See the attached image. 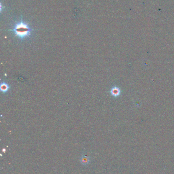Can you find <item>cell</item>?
I'll return each instance as SVG.
<instances>
[{"label": "cell", "mask_w": 174, "mask_h": 174, "mask_svg": "<svg viewBox=\"0 0 174 174\" xmlns=\"http://www.w3.org/2000/svg\"><path fill=\"white\" fill-rule=\"evenodd\" d=\"M33 30V29L31 28L28 23L23 22L22 19L21 21L16 23L13 29L9 31L13 32L17 37L20 40H23L30 36Z\"/></svg>", "instance_id": "obj_1"}, {"label": "cell", "mask_w": 174, "mask_h": 174, "mask_svg": "<svg viewBox=\"0 0 174 174\" xmlns=\"http://www.w3.org/2000/svg\"><path fill=\"white\" fill-rule=\"evenodd\" d=\"M10 88V86L7 83L5 82H3L1 83V85H0V89H1V92L3 93H7L9 89Z\"/></svg>", "instance_id": "obj_2"}, {"label": "cell", "mask_w": 174, "mask_h": 174, "mask_svg": "<svg viewBox=\"0 0 174 174\" xmlns=\"http://www.w3.org/2000/svg\"><path fill=\"white\" fill-rule=\"evenodd\" d=\"M110 93L111 94V95L113 96L116 97L120 95V90L119 89V88H118L117 87H114L111 89L110 91Z\"/></svg>", "instance_id": "obj_4"}, {"label": "cell", "mask_w": 174, "mask_h": 174, "mask_svg": "<svg viewBox=\"0 0 174 174\" xmlns=\"http://www.w3.org/2000/svg\"><path fill=\"white\" fill-rule=\"evenodd\" d=\"M80 162L82 164L84 165V166H86V165H87L90 162L89 158L87 157L86 155H83L80 158Z\"/></svg>", "instance_id": "obj_3"}]
</instances>
